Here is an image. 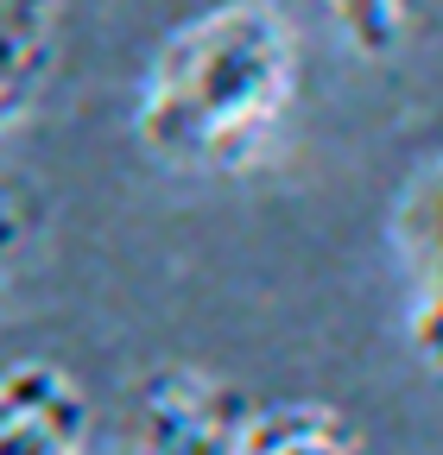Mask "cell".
<instances>
[{"label":"cell","mask_w":443,"mask_h":455,"mask_svg":"<svg viewBox=\"0 0 443 455\" xmlns=\"http://www.w3.org/2000/svg\"><path fill=\"white\" fill-rule=\"evenodd\" d=\"M298 101V38L260 0H215L146 57L133 140L172 171H247Z\"/></svg>","instance_id":"1"},{"label":"cell","mask_w":443,"mask_h":455,"mask_svg":"<svg viewBox=\"0 0 443 455\" xmlns=\"http://www.w3.org/2000/svg\"><path fill=\"white\" fill-rule=\"evenodd\" d=\"M26 196L13 190V184H0V272L13 266V253H20V241H26Z\"/></svg>","instance_id":"8"},{"label":"cell","mask_w":443,"mask_h":455,"mask_svg":"<svg viewBox=\"0 0 443 455\" xmlns=\"http://www.w3.org/2000/svg\"><path fill=\"white\" fill-rule=\"evenodd\" d=\"M241 455H367L355 424L317 398H279V405L241 411Z\"/></svg>","instance_id":"6"},{"label":"cell","mask_w":443,"mask_h":455,"mask_svg":"<svg viewBox=\"0 0 443 455\" xmlns=\"http://www.w3.org/2000/svg\"><path fill=\"white\" fill-rule=\"evenodd\" d=\"M0 455H89V405L64 367H0Z\"/></svg>","instance_id":"3"},{"label":"cell","mask_w":443,"mask_h":455,"mask_svg":"<svg viewBox=\"0 0 443 455\" xmlns=\"http://www.w3.org/2000/svg\"><path fill=\"white\" fill-rule=\"evenodd\" d=\"M386 241H393L399 272H406L412 355L424 367H437V298H443V178H437V164L412 171V184L393 203V221H386Z\"/></svg>","instance_id":"4"},{"label":"cell","mask_w":443,"mask_h":455,"mask_svg":"<svg viewBox=\"0 0 443 455\" xmlns=\"http://www.w3.org/2000/svg\"><path fill=\"white\" fill-rule=\"evenodd\" d=\"M317 7L361 57H393L412 20V0H317Z\"/></svg>","instance_id":"7"},{"label":"cell","mask_w":443,"mask_h":455,"mask_svg":"<svg viewBox=\"0 0 443 455\" xmlns=\"http://www.w3.org/2000/svg\"><path fill=\"white\" fill-rule=\"evenodd\" d=\"M247 398L203 367H158L127 392L115 455H241Z\"/></svg>","instance_id":"2"},{"label":"cell","mask_w":443,"mask_h":455,"mask_svg":"<svg viewBox=\"0 0 443 455\" xmlns=\"http://www.w3.org/2000/svg\"><path fill=\"white\" fill-rule=\"evenodd\" d=\"M64 0H0V133L32 108L58 64Z\"/></svg>","instance_id":"5"}]
</instances>
